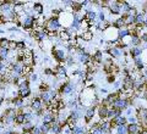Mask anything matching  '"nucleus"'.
<instances>
[{
  "instance_id": "38",
  "label": "nucleus",
  "mask_w": 147,
  "mask_h": 134,
  "mask_svg": "<svg viewBox=\"0 0 147 134\" xmlns=\"http://www.w3.org/2000/svg\"><path fill=\"white\" fill-rule=\"evenodd\" d=\"M9 43H10V40L7 38H0V48L9 49Z\"/></svg>"
},
{
  "instance_id": "33",
  "label": "nucleus",
  "mask_w": 147,
  "mask_h": 134,
  "mask_svg": "<svg viewBox=\"0 0 147 134\" xmlns=\"http://www.w3.org/2000/svg\"><path fill=\"white\" fill-rule=\"evenodd\" d=\"M134 65L136 66V68L137 70H144V67H145V63H144V61H142V59L141 57H135L134 59Z\"/></svg>"
},
{
  "instance_id": "40",
  "label": "nucleus",
  "mask_w": 147,
  "mask_h": 134,
  "mask_svg": "<svg viewBox=\"0 0 147 134\" xmlns=\"http://www.w3.org/2000/svg\"><path fill=\"white\" fill-rule=\"evenodd\" d=\"M65 62L67 63V66H72V65H75V59H74V55H67Z\"/></svg>"
},
{
  "instance_id": "14",
  "label": "nucleus",
  "mask_w": 147,
  "mask_h": 134,
  "mask_svg": "<svg viewBox=\"0 0 147 134\" xmlns=\"http://www.w3.org/2000/svg\"><path fill=\"white\" fill-rule=\"evenodd\" d=\"M126 131H127V134H140V132H141V126H140L139 123L126 124Z\"/></svg>"
},
{
  "instance_id": "51",
  "label": "nucleus",
  "mask_w": 147,
  "mask_h": 134,
  "mask_svg": "<svg viewBox=\"0 0 147 134\" xmlns=\"http://www.w3.org/2000/svg\"><path fill=\"white\" fill-rule=\"evenodd\" d=\"M100 93H104V94H107V93H108V90H107V89H100Z\"/></svg>"
},
{
  "instance_id": "1",
  "label": "nucleus",
  "mask_w": 147,
  "mask_h": 134,
  "mask_svg": "<svg viewBox=\"0 0 147 134\" xmlns=\"http://www.w3.org/2000/svg\"><path fill=\"white\" fill-rule=\"evenodd\" d=\"M44 29L48 32V34H58L63 29V26L60 23V21H59V17L53 16L49 20L45 21Z\"/></svg>"
},
{
  "instance_id": "17",
  "label": "nucleus",
  "mask_w": 147,
  "mask_h": 134,
  "mask_svg": "<svg viewBox=\"0 0 147 134\" xmlns=\"http://www.w3.org/2000/svg\"><path fill=\"white\" fill-rule=\"evenodd\" d=\"M38 98L42 100V103H43L44 105H47V106H48L50 103H52V100H53V98H52V96H50V94H49V91H40Z\"/></svg>"
},
{
  "instance_id": "55",
  "label": "nucleus",
  "mask_w": 147,
  "mask_h": 134,
  "mask_svg": "<svg viewBox=\"0 0 147 134\" xmlns=\"http://www.w3.org/2000/svg\"><path fill=\"white\" fill-rule=\"evenodd\" d=\"M144 76H145V77H147V70H145V72H144Z\"/></svg>"
},
{
  "instance_id": "16",
  "label": "nucleus",
  "mask_w": 147,
  "mask_h": 134,
  "mask_svg": "<svg viewBox=\"0 0 147 134\" xmlns=\"http://www.w3.org/2000/svg\"><path fill=\"white\" fill-rule=\"evenodd\" d=\"M84 115H85V113H82L81 110L75 109V110H71L70 112H69V118H70V119H75V121L79 122L80 119L84 117Z\"/></svg>"
},
{
  "instance_id": "53",
  "label": "nucleus",
  "mask_w": 147,
  "mask_h": 134,
  "mask_svg": "<svg viewBox=\"0 0 147 134\" xmlns=\"http://www.w3.org/2000/svg\"><path fill=\"white\" fill-rule=\"evenodd\" d=\"M3 103H4V98H3V96H0V106H1Z\"/></svg>"
},
{
  "instance_id": "8",
  "label": "nucleus",
  "mask_w": 147,
  "mask_h": 134,
  "mask_svg": "<svg viewBox=\"0 0 147 134\" xmlns=\"http://www.w3.org/2000/svg\"><path fill=\"white\" fill-rule=\"evenodd\" d=\"M42 122L43 123H49V124H52L54 122H57V116H55V113L52 112V111H44V113H43V116H42Z\"/></svg>"
},
{
  "instance_id": "18",
  "label": "nucleus",
  "mask_w": 147,
  "mask_h": 134,
  "mask_svg": "<svg viewBox=\"0 0 147 134\" xmlns=\"http://www.w3.org/2000/svg\"><path fill=\"white\" fill-rule=\"evenodd\" d=\"M11 103L13 104V106H15V109H18V110H22L26 106L25 104V99H22L20 98V96H15L12 100H11Z\"/></svg>"
},
{
  "instance_id": "46",
  "label": "nucleus",
  "mask_w": 147,
  "mask_h": 134,
  "mask_svg": "<svg viewBox=\"0 0 147 134\" xmlns=\"http://www.w3.org/2000/svg\"><path fill=\"white\" fill-rule=\"evenodd\" d=\"M44 75H47V76H53V75H54V70H52V68H45V70H44Z\"/></svg>"
},
{
  "instance_id": "48",
  "label": "nucleus",
  "mask_w": 147,
  "mask_h": 134,
  "mask_svg": "<svg viewBox=\"0 0 147 134\" xmlns=\"http://www.w3.org/2000/svg\"><path fill=\"white\" fill-rule=\"evenodd\" d=\"M114 81H115V77H114L113 75H109V77H108V82L112 83V82H114Z\"/></svg>"
},
{
  "instance_id": "41",
  "label": "nucleus",
  "mask_w": 147,
  "mask_h": 134,
  "mask_svg": "<svg viewBox=\"0 0 147 134\" xmlns=\"http://www.w3.org/2000/svg\"><path fill=\"white\" fill-rule=\"evenodd\" d=\"M126 122L129 124H134V123H137V118H136V115H132L130 117H126Z\"/></svg>"
},
{
  "instance_id": "4",
  "label": "nucleus",
  "mask_w": 147,
  "mask_h": 134,
  "mask_svg": "<svg viewBox=\"0 0 147 134\" xmlns=\"http://www.w3.org/2000/svg\"><path fill=\"white\" fill-rule=\"evenodd\" d=\"M118 32H119V29H117L115 27H113V26H110L104 31V34L108 40H110L112 43H117V41H119L118 40Z\"/></svg>"
},
{
  "instance_id": "27",
  "label": "nucleus",
  "mask_w": 147,
  "mask_h": 134,
  "mask_svg": "<svg viewBox=\"0 0 147 134\" xmlns=\"http://www.w3.org/2000/svg\"><path fill=\"white\" fill-rule=\"evenodd\" d=\"M71 134H88V132H87V129L85 127L79 126V124H77L76 127H74L71 129Z\"/></svg>"
},
{
  "instance_id": "30",
  "label": "nucleus",
  "mask_w": 147,
  "mask_h": 134,
  "mask_svg": "<svg viewBox=\"0 0 147 134\" xmlns=\"http://www.w3.org/2000/svg\"><path fill=\"white\" fill-rule=\"evenodd\" d=\"M102 60H103V53L102 51H96V54L92 56V61L96 62V63H99V62H102Z\"/></svg>"
},
{
  "instance_id": "57",
  "label": "nucleus",
  "mask_w": 147,
  "mask_h": 134,
  "mask_svg": "<svg viewBox=\"0 0 147 134\" xmlns=\"http://www.w3.org/2000/svg\"><path fill=\"white\" fill-rule=\"evenodd\" d=\"M3 132V128H0V133H1Z\"/></svg>"
},
{
  "instance_id": "43",
  "label": "nucleus",
  "mask_w": 147,
  "mask_h": 134,
  "mask_svg": "<svg viewBox=\"0 0 147 134\" xmlns=\"http://www.w3.org/2000/svg\"><path fill=\"white\" fill-rule=\"evenodd\" d=\"M37 78H38V76H37L36 73L32 72L31 75L28 76V78H27V81H28V82H36V81H37Z\"/></svg>"
},
{
  "instance_id": "47",
  "label": "nucleus",
  "mask_w": 147,
  "mask_h": 134,
  "mask_svg": "<svg viewBox=\"0 0 147 134\" xmlns=\"http://www.w3.org/2000/svg\"><path fill=\"white\" fill-rule=\"evenodd\" d=\"M63 5H65V6H72V1H69V0H66V1H63ZM64 6V7H65Z\"/></svg>"
},
{
  "instance_id": "25",
  "label": "nucleus",
  "mask_w": 147,
  "mask_h": 134,
  "mask_svg": "<svg viewBox=\"0 0 147 134\" xmlns=\"http://www.w3.org/2000/svg\"><path fill=\"white\" fill-rule=\"evenodd\" d=\"M144 21H145V12H137L135 16V25L144 26Z\"/></svg>"
},
{
  "instance_id": "5",
  "label": "nucleus",
  "mask_w": 147,
  "mask_h": 134,
  "mask_svg": "<svg viewBox=\"0 0 147 134\" xmlns=\"http://www.w3.org/2000/svg\"><path fill=\"white\" fill-rule=\"evenodd\" d=\"M52 54H53V57L57 60L58 62H65V60L67 57V54L64 49L54 48V49H52Z\"/></svg>"
},
{
  "instance_id": "23",
  "label": "nucleus",
  "mask_w": 147,
  "mask_h": 134,
  "mask_svg": "<svg viewBox=\"0 0 147 134\" xmlns=\"http://www.w3.org/2000/svg\"><path fill=\"white\" fill-rule=\"evenodd\" d=\"M55 75L58 76V78H65L66 77V68L63 65H59L55 68Z\"/></svg>"
},
{
  "instance_id": "34",
  "label": "nucleus",
  "mask_w": 147,
  "mask_h": 134,
  "mask_svg": "<svg viewBox=\"0 0 147 134\" xmlns=\"http://www.w3.org/2000/svg\"><path fill=\"white\" fill-rule=\"evenodd\" d=\"M7 59H9V49L0 48V60H3V61H6Z\"/></svg>"
},
{
  "instance_id": "3",
  "label": "nucleus",
  "mask_w": 147,
  "mask_h": 134,
  "mask_svg": "<svg viewBox=\"0 0 147 134\" xmlns=\"http://www.w3.org/2000/svg\"><path fill=\"white\" fill-rule=\"evenodd\" d=\"M76 87L72 82H65L60 85V89H59V94L63 95H71L74 91H75Z\"/></svg>"
},
{
  "instance_id": "42",
  "label": "nucleus",
  "mask_w": 147,
  "mask_h": 134,
  "mask_svg": "<svg viewBox=\"0 0 147 134\" xmlns=\"http://www.w3.org/2000/svg\"><path fill=\"white\" fill-rule=\"evenodd\" d=\"M30 134H43V133H42V131H40L39 126H34V127H33V129L31 131V133H30Z\"/></svg>"
},
{
  "instance_id": "54",
  "label": "nucleus",
  "mask_w": 147,
  "mask_h": 134,
  "mask_svg": "<svg viewBox=\"0 0 147 134\" xmlns=\"http://www.w3.org/2000/svg\"><path fill=\"white\" fill-rule=\"evenodd\" d=\"M140 134H147V131H141Z\"/></svg>"
},
{
  "instance_id": "39",
  "label": "nucleus",
  "mask_w": 147,
  "mask_h": 134,
  "mask_svg": "<svg viewBox=\"0 0 147 134\" xmlns=\"http://www.w3.org/2000/svg\"><path fill=\"white\" fill-rule=\"evenodd\" d=\"M66 106L71 110H75V109H77V106H79V103H77V100H70Z\"/></svg>"
},
{
  "instance_id": "37",
  "label": "nucleus",
  "mask_w": 147,
  "mask_h": 134,
  "mask_svg": "<svg viewBox=\"0 0 147 134\" xmlns=\"http://www.w3.org/2000/svg\"><path fill=\"white\" fill-rule=\"evenodd\" d=\"M25 49H26V43L24 40L16 41V50H17V51H24Z\"/></svg>"
},
{
  "instance_id": "15",
  "label": "nucleus",
  "mask_w": 147,
  "mask_h": 134,
  "mask_svg": "<svg viewBox=\"0 0 147 134\" xmlns=\"http://www.w3.org/2000/svg\"><path fill=\"white\" fill-rule=\"evenodd\" d=\"M118 116H123V111L117 110V109H113V107H109L108 109V113H107V119H108V121H110V119L115 118Z\"/></svg>"
},
{
  "instance_id": "44",
  "label": "nucleus",
  "mask_w": 147,
  "mask_h": 134,
  "mask_svg": "<svg viewBox=\"0 0 147 134\" xmlns=\"http://www.w3.org/2000/svg\"><path fill=\"white\" fill-rule=\"evenodd\" d=\"M125 111H126V117H130V116H132V115L135 113V110H134V107H131V106L130 107H127Z\"/></svg>"
},
{
  "instance_id": "7",
  "label": "nucleus",
  "mask_w": 147,
  "mask_h": 134,
  "mask_svg": "<svg viewBox=\"0 0 147 134\" xmlns=\"http://www.w3.org/2000/svg\"><path fill=\"white\" fill-rule=\"evenodd\" d=\"M97 115V109H96V106H90V107H87L86 111H85V122L86 123H91L92 121H93L94 116Z\"/></svg>"
},
{
  "instance_id": "35",
  "label": "nucleus",
  "mask_w": 147,
  "mask_h": 134,
  "mask_svg": "<svg viewBox=\"0 0 147 134\" xmlns=\"http://www.w3.org/2000/svg\"><path fill=\"white\" fill-rule=\"evenodd\" d=\"M39 128H40V131H42L43 134H48L50 132V124L49 123H43L42 122V124L39 126Z\"/></svg>"
},
{
  "instance_id": "29",
  "label": "nucleus",
  "mask_w": 147,
  "mask_h": 134,
  "mask_svg": "<svg viewBox=\"0 0 147 134\" xmlns=\"http://www.w3.org/2000/svg\"><path fill=\"white\" fill-rule=\"evenodd\" d=\"M108 54L110 55V56H113V57H119L121 55V50L118 49L117 47H112L108 50Z\"/></svg>"
},
{
  "instance_id": "2",
  "label": "nucleus",
  "mask_w": 147,
  "mask_h": 134,
  "mask_svg": "<svg viewBox=\"0 0 147 134\" xmlns=\"http://www.w3.org/2000/svg\"><path fill=\"white\" fill-rule=\"evenodd\" d=\"M131 106V100L130 99H124V98H118L114 103L110 105V107L120 110V111H125L127 107Z\"/></svg>"
},
{
  "instance_id": "12",
  "label": "nucleus",
  "mask_w": 147,
  "mask_h": 134,
  "mask_svg": "<svg viewBox=\"0 0 147 134\" xmlns=\"http://www.w3.org/2000/svg\"><path fill=\"white\" fill-rule=\"evenodd\" d=\"M129 37H130V29H129V27H123V28L119 29V32H118V40L119 41L125 40Z\"/></svg>"
},
{
  "instance_id": "56",
  "label": "nucleus",
  "mask_w": 147,
  "mask_h": 134,
  "mask_svg": "<svg viewBox=\"0 0 147 134\" xmlns=\"http://www.w3.org/2000/svg\"><path fill=\"white\" fill-rule=\"evenodd\" d=\"M1 33H5V31H4V29H0V34H1Z\"/></svg>"
},
{
  "instance_id": "50",
  "label": "nucleus",
  "mask_w": 147,
  "mask_h": 134,
  "mask_svg": "<svg viewBox=\"0 0 147 134\" xmlns=\"http://www.w3.org/2000/svg\"><path fill=\"white\" fill-rule=\"evenodd\" d=\"M119 87H120V83H119V82H114V88L119 89Z\"/></svg>"
},
{
  "instance_id": "24",
  "label": "nucleus",
  "mask_w": 147,
  "mask_h": 134,
  "mask_svg": "<svg viewBox=\"0 0 147 134\" xmlns=\"http://www.w3.org/2000/svg\"><path fill=\"white\" fill-rule=\"evenodd\" d=\"M61 129L63 127L59 124L58 122H54L50 124V132L49 133H52V134H60L61 133Z\"/></svg>"
},
{
  "instance_id": "13",
  "label": "nucleus",
  "mask_w": 147,
  "mask_h": 134,
  "mask_svg": "<svg viewBox=\"0 0 147 134\" xmlns=\"http://www.w3.org/2000/svg\"><path fill=\"white\" fill-rule=\"evenodd\" d=\"M97 126L100 128V131H102L104 134L112 132V129H110V123H109L108 119H102V121H99L97 123Z\"/></svg>"
},
{
  "instance_id": "28",
  "label": "nucleus",
  "mask_w": 147,
  "mask_h": 134,
  "mask_svg": "<svg viewBox=\"0 0 147 134\" xmlns=\"http://www.w3.org/2000/svg\"><path fill=\"white\" fill-rule=\"evenodd\" d=\"M25 122V116H24V112L22 111H18L16 113V117H15V123L18 124V126H22Z\"/></svg>"
},
{
  "instance_id": "52",
  "label": "nucleus",
  "mask_w": 147,
  "mask_h": 134,
  "mask_svg": "<svg viewBox=\"0 0 147 134\" xmlns=\"http://www.w3.org/2000/svg\"><path fill=\"white\" fill-rule=\"evenodd\" d=\"M141 126H144L145 128H147V119H146V121H145L144 123H142V124H141Z\"/></svg>"
},
{
  "instance_id": "11",
  "label": "nucleus",
  "mask_w": 147,
  "mask_h": 134,
  "mask_svg": "<svg viewBox=\"0 0 147 134\" xmlns=\"http://www.w3.org/2000/svg\"><path fill=\"white\" fill-rule=\"evenodd\" d=\"M77 55H79V61L84 65H90L92 62V56L86 53V51H77Z\"/></svg>"
},
{
  "instance_id": "45",
  "label": "nucleus",
  "mask_w": 147,
  "mask_h": 134,
  "mask_svg": "<svg viewBox=\"0 0 147 134\" xmlns=\"http://www.w3.org/2000/svg\"><path fill=\"white\" fill-rule=\"evenodd\" d=\"M39 89H40V91H48L50 88L45 84V83H42V84H40V87H39Z\"/></svg>"
},
{
  "instance_id": "22",
  "label": "nucleus",
  "mask_w": 147,
  "mask_h": 134,
  "mask_svg": "<svg viewBox=\"0 0 147 134\" xmlns=\"http://www.w3.org/2000/svg\"><path fill=\"white\" fill-rule=\"evenodd\" d=\"M32 11H33L34 15L40 16V15L43 13V11H44V7H43L42 4H39V3H34L33 5H32Z\"/></svg>"
},
{
  "instance_id": "21",
  "label": "nucleus",
  "mask_w": 147,
  "mask_h": 134,
  "mask_svg": "<svg viewBox=\"0 0 147 134\" xmlns=\"http://www.w3.org/2000/svg\"><path fill=\"white\" fill-rule=\"evenodd\" d=\"M142 51H144V49H141L140 47H134V48L130 49L129 54H130V56H131L132 59H135V57H141Z\"/></svg>"
},
{
  "instance_id": "20",
  "label": "nucleus",
  "mask_w": 147,
  "mask_h": 134,
  "mask_svg": "<svg viewBox=\"0 0 147 134\" xmlns=\"http://www.w3.org/2000/svg\"><path fill=\"white\" fill-rule=\"evenodd\" d=\"M17 94L20 98L22 99H27L28 96L31 95V88L30 87H26V88H21V89L17 90Z\"/></svg>"
},
{
  "instance_id": "9",
  "label": "nucleus",
  "mask_w": 147,
  "mask_h": 134,
  "mask_svg": "<svg viewBox=\"0 0 147 134\" xmlns=\"http://www.w3.org/2000/svg\"><path fill=\"white\" fill-rule=\"evenodd\" d=\"M136 118H137V123L141 126L147 119V107H139L136 113Z\"/></svg>"
},
{
  "instance_id": "31",
  "label": "nucleus",
  "mask_w": 147,
  "mask_h": 134,
  "mask_svg": "<svg viewBox=\"0 0 147 134\" xmlns=\"http://www.w3.org/2000/svg\"><path fill=\"white\" fill-rule=\"evenodd\" d=\"M80 37H81V39H82V40L90 41L92 38H93V33H92L91 31H84V33H82Z\"/></svg>"
},
{
  "instance_id": "49",
  "label": "nucleus",
  "mask_w": 147,
  "mask_h": 134,
  "mask_svg": "<svg viewBox=\"0 0 147 134\" xmlns=\"http://www.w3.org/2000/svg\"><path fill=\"white\" fill-rule=\"evenodd\" d=\"M144 27L147 28V13H145V21H144Z\"/></svg>"
},
{
  "instance_id": "58",
  "label": "nucleus",
  "mask_w": 147,
  "mask_h": 134,
  "mask_svg": "<svg viewBox=\"0 0 147 134\" xmlns=\"http://www.w3.org/2000/svg\"><path fill=\"white\" fill-rule=\"evenodd\" d=\"M24 134H27V133H24Z\"/></svg>"
},
{
  "instance_id": "10",
  "label": "nucleus",
  "mask_w": 147,
  "mask_h": 134,
  "mask_svg": "<svg viewBox=\"0 0 147 134\" xmlns=\"http://www.w3.org/2000/svg\"><path fill=\"white\" fill-rule=\"evenodd\" d=\"M108 109L109 106L107 105H99L97 107V116H98V119L102 121V119H107V113H108Z\"/></svg>"
},
{
  "instance_id": "26",
  "label": "nucleus",
  "mask_w": 147,
  "mask_h": 134,
  "mask_svg": "<svg viewBox=\"0 0 147 134\" xmlns=\"http://www.w3.org/2000/svg\"><path fill=\"white\" fill-rule=\"evenodd\" d=\"M21 127H22V132L30 134L31 131H32V129H33V127H34V123H33V122H24V124H22Z\"/></svg>"
},
{
  "instance_id": "6",
  "label": "nucleus",
  "mask_w": 147,
  "mask_h": 134,
  "mask_svg": "<svg viewBox=\"0 0 147 134\" xmlns=\"http://www.w3.org/2000/svg\"><path fill=\"white\" fill-rule=\"evenodd\" d=\"M107 5L112 15H121L120 1H107Z\"/></svg>"
},
{
  "instance_id": "32",
  "label": "nucleus",
  "mask_w": 147,
  "mask_h": 134,
  "mask_svg": "<svg viewBox=\"0 0 147 134\" xmlns=\"http://www.w3.org/2000/svg\"><path fill=\"white\" fill-rule=\"evenodd\" d=\"M87 132H88V134H104L102 131H100V128H99L96 123L93 124V126H91L90 129H88Z\"/></svg>"
},
{
  "instance_id": "36",
  "label": "nucleus",
  "mask_w": 147,
  "mask_h": 134,
  "mask_svg": "<svg viewBox=\"0 0 147 134\" xmlns=\"http://www.w3.org/2000/svg\"><path fill=\"white\" fill-rule=\"evenodd\" d=\"M114 129H115V133H114V134H127L126 126H118Z\"/></svg>"
},
{
  "instance_id": "19",
  "label": "nucleus",
  "mask_w": 147,
  "mask_h": 134,
  "mask_svg": "<svg viewBox=\"0 0 147 134\" xmlns=\"http://www.w3.org/2000/svg\"><path fill=\"white\" fill-rule=\"evenodd\" d=\"M120 6H121V13L123 15H126V13H130L134 10V6H131L127 1H120Z\"/></svg>"
}]
</instances>
